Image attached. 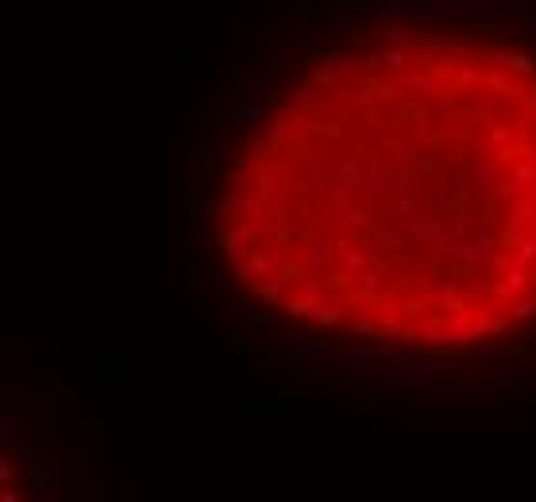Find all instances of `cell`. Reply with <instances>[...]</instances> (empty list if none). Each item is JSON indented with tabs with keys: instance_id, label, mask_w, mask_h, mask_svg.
Here are the masks:
<instances>
[{
	"instance_id": "1",
	"label": "cell",
	"mask_w": 536,
	"mask_h": 502,
	"mask_svg": "<svg viewBox=\"0 0 536 502\" xmlns=\"http://www.w3.org/2000/svg\"><path fill=\"white\" fill-rule=\"evenodd\" d=\"M220 248L317 328L425 348L536 317V62L467 35L317 59L239 147Z\"/></svg>"
}]
</instances>
